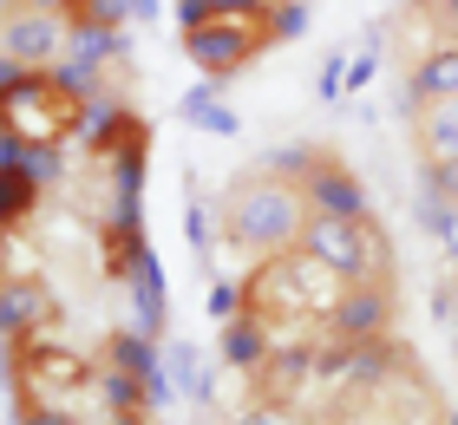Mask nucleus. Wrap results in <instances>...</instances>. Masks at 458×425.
<instances>
[{
    "label": "nucleus",
    "mask_w": 458,
    "mask_h": 425,
    "mask_svg": "<svg viewBox=\"0 0 458 425\" xmlns=\"http://www.w3.org/2000/svg\"><path fill=\"white\" fill-rule=\"evenodd\" d=\"M308 197L288 177H276V170H249V177H236V190H229L223 203V229L229 242L249 249V255H282V249H301V229H308Z\"/></svg>",
    "instance_id": "7ed1b4c3"
},
{
    "label": "nucleus",
    "mask_w": 458,
    "mask_h": 425,
    "mask_svg": "<svg viewBox=\"0 0 458 425\" xmlns=\"http://www.w3.org/2000/svg\"><path fill=\"white\" fill-rule=\"evenodd\" d=\"M20 275H33V255L20 242V229H7V282H20Z\"/></svg>",
    "instance_id": "412c9836"
},
{
    "label": "nucleus",
    "mask_w": 458,
    "mask_h": 425,
    "mask_svg": "<svg viewBox=\"0 0 458 425\" xmlns=\"http://www.w3.org/2000/svg\"><path fill=\"white\" fill-rule=\"evenodd\" d=\"M301 249L308 255H321L335 275H347V282H386L393 288V242H386V229L373 223V217H308L301 229Z\"/></svg>",
    "instance_id": "20e7f679"
},
{
    "label": "nucleus",
    "mask_w": 458,
    "mask_h": 425,
    "mask_svg": "<svg viewBox=\"0 0 458 425\" xmlns=\"http://www.w3.org/2000/svg\"><path fill=\"white\" fill-rule=\"evenodd\" d=\"M144 255H151V242H144V217L138 209L98 217V268H106V282H131Z\"/></svg>",
    "instance_id": "6e6552de"
},
{
    "label": "nucleus",
    "mask_w": 458,
    "mask_h": 425,
    "mask_svg": "<svg viewBox=\"0 0 458 425\" xmlns=\"http://www.w3.org/2000/svg\"><path fill=\"white\" fill-rule=\"evenodd\" d=\"M282 39L276 0H183V53L203 79H229Z\"/></svg>",
    "instance_id": "f257e3e1"
},
{
    "label": "nucleus",
    "mask_w": 458,
    "mask_h": 425,
    "mask_svg": "<svg viewBox=\"0 0 458 425\" xmlns=\"http://www.w3.org/2000/svg\"><path fill=\"white\" fill-rule=\"evenodd\" d=\"M164 367H171V379L191 399H210V373H197V347H171V353H164Z\"/></svg>",
    "instance_id": "f3484780"
},
{
    "label": "nucleus",
    "mask_w": 458,
    "mask_h": 425,
    "mask_svg": "<svg viewBox=\"0 0 458 425\" xmlns=\"http://www.w3.org/2000/svg\"><path fill=\"white\" fill-rule=\"evenodd\" d=\"M210 314H216V321H236V314H242V282H216L210 288Z\"/></svg>",
    "instance_id": "6ab92c4d"
},
{
    "label": "nucleus",
    "mask_w": 458,
    "mask_h": 425,
    "mask_svg": "<svg viewBox=\"0 0 458 425\" xmlns=\"http://www.w3.org/2000/svg\"><path fill=\"white\" fill-rule=\"evenodd\" d=\"M373 72H380V53H353L347 59V92H367Z\"/></svg>",
    "instance_id": "aec40b11"
},
{
    "label": "nucleus",
    "mask_w": 458,
    "mask_h": 425,
    "mask_svg": "<svg viewBox=\"0 0 458 425\" xmlns=\"http://www.w3.org/2000/svg\"><path fill=\"white\" fill-rule=\"evenodd\" d=\"M327 327H335V340H353V347L360 340H386L393 334V288L386 282H353Z\"/></svg>",
    "instance_id": "0eeeda50"
},
{
    "label": "nucleus",
    "mask_w": 458,
    "mask_h": 425,
    "mask_svg": "<svg viewBox=\"0 0 458 425\" xmlns=\"http://www.w3.org/2000/svg\"><path fill=\"white\" fill-rule=\"evenodd\" d=\"M112 425H157V419H112Z\"/></svg>",
    "instance_id": "4be33fe9"
},
{
    "label": "nucleus",
    "mask_w": 458,
    "mask_h": 425,
    "mask_svg": "<svg viewBox=\"0 0 458 425\" xmlns=\"http://www.w3.org/2000/svg\"><path fill=\"white\" fill-rule=\"evenodd\" d=\"M268 353H276V347H268V327H262V321H249V314H236V321H223V360H229V367H236L242 379L256 373Z\"/></svg>",
    "instance_id": "4468645a"
},
{
    "label": "nucleus",
    "mask_w": 458,
    "mask_h": 425,
    "mask_svg": "<svg viewBox=\"0 0 458 425\" xmlns=\"http://www.w3.org/2000/svg\"><path fill=\"white\" fill-rule=\"evenodd\" d=\"M124 288L138 294V327L157 340V334H164V314H171V294H164V262H157V255H144L138 275H131Z\"/></svg>",
    "instance_id": "ddd939ff"
},
{
    "label": "nucleus",
    "mask_w": 458,
    "mask_h": 425,
    "mask_svg": "<svg viewBox=\"0 0 458 425\" xmlns=\"http://www.w3.org/2000/svg\"><path fill=\"white\" fill-rule=\"evenodd\" d=\"M0 327H7V347L20 340H59V302L39 275H20V282H0Z\"/></svg>",
    "instance_id": "423d86ee"
},
{
    "label": "nucleus",
    "mask_w": 458,
    "mask_h": 425,
    "mask_svg": "<svg viewBox=\"0 0 458 425\" xmlns=\"http://www.w3.org/2000/svg\"><path fill=\"white\" fill-rule=\"evenodd\" d=\"M301 197H308V209H321V217H373V203H367V190H360V177L327 151L321 157V170L301 183Z\"/></svg>",
    "instance_id": "1a4fd4ad"
},
{
    "label": "nucleus",
    "mask_w": 458,
    "mask_h": 425,
    "mask_svg": "<svg viewBox=\"0 0 458 425\" xmlns=\"http://www.w3.org/2000/svg\"><path fill=\"white\" fill-rule=\"evenodd\" d=\"M72 27H66V13H53V7H20L7 13V33H0V59H20V66H33V72H47L59 66V59L72 53Z\"/></svg>",
    "instance_id": "39448f33"
},
{
    "label": "nucleus",
    "mask_w": 458,
    "mask_h": 425,
    "mask_svg": "<svg viewBox=\"0 0 458 425\" xmlns=\"http://www.w3.org/2000/svg\"><path fill=\"white\" fill-rule=\"evenodd\" d=\"M426 98H458V39H445L432 59L406 72V112H420Z\"/></svg>",
    "instance_id": "f8f14e48"
},
{
    "label": "nucleus",
    "mask_w": 458,
    "mask_h": 425,
    "mask_svg": "<svg viewBox=\"0 0 458 425\" xmlns=\"http://www.w3.org/2000/svg\"><path fill=\"white\" fill-rule=\"evenodd\" d=\"M98 393H106V412L112 419H157L151 379L131 373V367H106V360H98Z\"/></svg>",
    "instance_id": "9b49d317"
},
{
    "label": "nucleus",
    "mask_w": 458,
    "mask_h": 425,
    "mask_svg": "<svg viewBox=\"0 0 458 425\" xmlns=\"http://www.w3.org/2000/svg\"><path fill=\"white\" fill-rule=\"evenodd\" d=\"M183 118L197 124V132H216V138H236V112L216 98V92H191L183 98Z\"/></svg>",
    "instance_id": "dca6fc26"
},
{
    "label": "nucleus",
    "mask_w": 458,
    "mask_h": 425,
    "mask_svg": "<svg viewBox=\"0 0 458 425\" xmlns=\"http://www.w3.org/2000/svg\"><path fill=\"white\" fill-rule=\"evenodd\" d=\"M236 425H308V419H301V406H288V399H262L256 393V406H249Z\"/></svg>",
    "instance_id": "a211bd4d"
},
{
    "label": "nucleus",
    "mask_w": 458,
    "mask_h": 425,
    "mask_svg": "<svg viewBox=\"0 0 458 425\" xmlns=\"http://www.w3.org/2000/svg\"><path fill=\"white\" fill-rule=\"evenodd\" d=\"M0 183H7V229H27L39 217V203H47V183L20 164H0Z\"/></svg>",
    "instance_id": "2eb2a0df"
},
{
    "label": "nucleus",
    "mask_w": 458,
    "mask_h": 425,
    "mask_svg": "<svg viewBox=\"0 0 458 425\" xmlns=\"http://www.w3.org/2000/svg\"><path fill=\"white\" fill-rule=\"evenodd\" d=\"M86 118H92V98L79 85H66L53 66L33 72L20 59H0V132L27 144H66Z\"/></svg>",
    "instance_id": "f03ea898"
},
{
    "label": "nucleus",
    "mask_w": 458,
    "mask_h": 425,
    "mask_svg": "<svg viewBox=\"0 0 458 425\" xmlns=\"http://www.w3.org/2000/svg\"><path fill=\"white\" fill-rule=\"evenodd\" d=\"M412 138H420V157L426 170H439L458 157V98H426L412 112Z\"/></svg>",
    "instance_id": "9d476101"
}]
</instances>
